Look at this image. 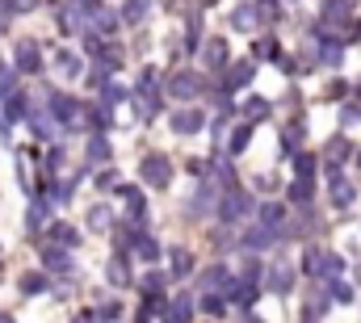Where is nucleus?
I'll return each mask as SVG.
<instances>
[{"instance_id": "obj_1", "label": "nucleus", "mask_w": 361, "mask_h": 323, "mask_svg": "<svg viewBox=\"0 0 361 323\" xmlns=\"http://www.w3.org/2000/svg\"><path fill=\"white\" fill-rule=\"evenodd\" d=\"M257 206H252V193H244V189H235V185H227V193L219 197V219L223 223H240V219H248Z\"/></svg>"}, {"instance_id": "obj_2", "label": "nucleus", "mask_w": 361, "mask_h": 323, "mask_svg": "<svg viewBox=\"0 0 361 323\" xmlns=\"http://www.w3.org/2000/svg\"><path fill=\"white\" fill-rule=\"evenodd\" d=\"M265 17H273V4H240V8L231 13V25H235V30H257Z\"/></svg>"}, {"instance_id": "obj_3", "label": "nucleus", "mask_w": 361, "mask_h": 323, "mask_svg": "<svg viewBox=\"0 0 361 323\" xmlns=\"http://www.w3.org/2000/svg\"><path fill=\"white\" fill-rule=\"evenodd\" d=\"M143 181L152 189H164L173 181V164L164 160V156H143Z\"/></svg>"}, {"instance_id": "obj_4", "label": "nucleus", "mask_w": 361, "mask_h": 323, "mask_svg": "<svg viewBox=\"0 0 361 323\" xmlns=\"http://www.w3.org/2000/svg\"><path fill=\"white\" fill-rule=\"evenodd\" d=\"M13 59H17V72H25V76H34V72L42 68V51H38V42H34V38H25V42H17V51H13Z\"/></svg>"}, {"instance_id": "obj_5", "label": "nucleus", "mask_w": 361, "mask_h": 323, "mask_svg": "<svg viewBox=\"0 0 361 323\" xmlns=\"http://www.w3.org/2000/svg\"><path fill=\"white\" fill-rule=\"evenodd\" d=\"M169 92H173L177 101H189V97L202 92V80H197L193 72H177V76H169Z\"/></svg>"}, {"instance_id": "obj_6", "label": "nucleus", "mask_w": 361, "mask_h": 323, "mask_svg": "<svg viewBox=\"0 0 361 323\" xmlns=\"http://www.w3.org/2000/svg\"><path fill=\"white\" fill-rule=\"evenodd\" d=\"M202 126H206V114L202 109H177L173 114V130L177 135H197Z\"/></svg>"}, {"instance_id": "obj_7", "label": "nucleus", "mask_w": 361, "mask_h": 323, "mask_svg": "<svg viewBox=\"0 0 361 323\" xmlns=\"http://www.w3.org/2000/svg\"><path fill=\"white\" fill-rule=\"evenodd\" d=\"M244 252H265V248H273V243H277V231H269V227H261V223H257V227H248V231H244Z\"/></svg>"}, {"instance_id": "obj_8", "label": "nucleus", "mask_w": 361, "mask_h": 323, "mask_svg": "<svg viewBox=\"0 0 361 323\" xmlns=\"http://www.w3.org/2000/svg\"><path fill=\"white\" fill-rule=\"evenodd\" d=\"M42 264H47L51 273H72V256H68V248H59V243H47V248H42Z\"/></svg>"}, {"instance_id": "obj_9", "label": "nucleus", "mask_w": 361, "mask_h": 323, "mask_svg": "<svg viewBox=\"0 0 361 323\" xmlns=\"http://www.w3.org/2000/svg\"><path fill=\"white\" fill-rule=\"evenodd\" d=\"M252 76H257V63H252V59H240V63H231V72H227L223 88H227V92H231V88H244Z\"/></svg>"}, {"instance_id": "obj_10", "label": "nucleus", "mask_w": 361, "mask_h": 323, "mask_svg": "<svg viewBox=\"0 0 361 323\" xmlns=\"http://www.w3.org/2000/svg\"><path fill=\"white\" fill-rule=\"evenodd\" d=\"M206 286H210V290H219L223 298H227V294L235 290V281H231V273H227V264H210V269H206Z\"/></svg>"}, {"instance_id": "obj_11", "label": "nucleus", "mask_w": 361, "mask_h": 323, "mask_svg": "<svg viewBox=\"0 0 361 323\" xmlns=\"http://www.w3.org/2000/svg\"><path fill=\"white\" fill-rule=\"evenodd\" d=\"M51 105H55L51 114H55L59 122H76V114H80V105H76L68 92H51Z\"/></svg>"}, {"instance_id": "obj_12", "label": "nucleus", "mask_w": 361, "mask_h": 323, "mask_svg": "<svg viewBox=\"0 0 361 323\" xmlns=\"http://www.w3.org/2000/svg\"><path fill=\"white\" fill-rule=\"evenodd\" d=\"M76 240H80V231H76L72 223H51V227H47V243H59V248H72Z\"/></svg>"}, {"instance_id": "obj_13", "label": "nucleus", "mask_w": 361, "mask_h": 323, "mask_svg": "<svg viewBox=\"0 0 361 323\" xmlns=\"http://www.w3.org/2000/svg\"><path fill=\"white\" fill-rule=\"evenodd\" d=\"M269 290L273 294H290V290H294V269H290V264H273Z\"/></svg>"}, {"instance_id": "obj_14", "label": "nucleus", "mask_w": 361, "mask_h": 323, "mask_svg": "<svg viewBox=\"0 0 361 323\" xmlns=\"http://www.w3.org/2000/svg\"><path fill=\"white\" fill-rule=\"evenodd\" d=\"M261 227H269V231L286 227V206H281V202H269V206H261Z\"/></svg>"}, {"instance_id": "obj_15", "label": "nucleus", "mask_w": 361, "mask_h": 323, "mask_svg": "<svg viewBox=\"0 0 361 323\" xmlns=\"http://www.w3.org/2000/svg\"><path fill=\"white\" fill-rule=\"evenodd\" d=\"M202 59H206V68H214V72H219V68H227V42H219V38H214V42L202 51Z\"/></svg>"}, {"instance_id": "obj_16", "label": "nucleus", "mask_w": 361, "mask_h": 323, "mask_svg": "<svg viewBox=\"0 0 361 323\" xmlns=\"http://www.w3.org/2000/svg\"><path fill=\"white\" fill-rule=\"evenodd\" d=\"M353 197H357V189L349 185V181H341V176H332V202L345 210V206H353Z\"/></svg>"}, {"instance_id": "obj_17", "label": "nucleus", "mask_w": 361, "mask_h": 323, "mask_svg": "<svg viewBox=\"0 0 361 323\" xmlns=\"http://www.w3.org/2000/svg\"><path fill=\"white\" fill-rule=\"evenodd\" d=\"M248 143H252V122L231 130V143H227V152H231V156H240V152H248Z\"/></svg>"}, {"instance_id": "obj_18", "label": "nucleus", "mask_w": 361, "mask_h": 323, "mask_svg": "<svg viewBox=\"0 0 361 323\" xmlns=\"http://www.w3.org/2000/svg\"><path fill=\"white\" fill-rule=\"evenodd\" d=\"M143 17H147V0H126V4H122V17H118V21H126V25H139Z\"/></svg>"}, {"instance_id": "obj_19", "label": "nucleus", "mask_w": 361, "mask_h": 323, "mask_svg": "<svg viewBox=\"0 0 361 323\" xmlns=\"http://www.w3.org/2000/svg\"><path fill=\"white\" fill-rule=\"evenodd\" d=\"M169 315H173L177 323H189V315H193V298H189V294H177V298L169 303Z\"/></svg>"}, {"instance_id": "obj_20", "label": "nucleus", "mask_w": 361, "mask_h": 323, "mask_svg": "<svg viewBox=\"0 0 361 323\" xmlns=\"http://www.w3.org/2000/svg\"><path fill=\"white\" fill-rule=\"evenodd\" d=\"M25 114H30V109H25V97H17V92H13V97L4 101V122H21Z\"/></svg>"}, {"instance_id": "obj_21", "label": "nucleus", "mask_w": 361, "mask_h": 323, "mask_svg": "<svg viewBox=\"0 0 361 323\" xmlns=\"http://www.w3.org/2000/svg\"><path fill=\"white\" fill-rule=\"evenodd\" d=\"M135 252H139L143 260H160V243L152 240V236H135Z\"/></svg>"}, {"instance_id": "obj_22", "label": "nucleus", "mask_w": 361, "mask_h": 323, "mask_svg": "<svg viewBox=\"0 0 361 323\" xmlns=\"http://www.w3.org/2000/svg\"><path fill=\"white\" fill-rule=\"evenodd\" d=\"M55 68H59L63 76H80V59H76L72 51H59V55H55Z\"/></svg>"}, {"instance_id": "obj_23", "label": "nucleus", "mask_w": 361, "mask_h": 323, "mask_svg": "<svg viewBox=\"0 0 361 323\" xmlns=\"http://www.w3.org/2000/svg\"><path fill=\"white\" fill-rule=\"evenodd\" d=\"M286 197H290L294 206H307V202H311V181H294V185L286 189Z\"/></svg>"}, {"instance_id": "obj_24", "label": "nucleus", "mask_w": 361, "mask_h": 323, "mask_svg": "<svg viewBox=\"0 0 361 323\" xmlns=\"http://www.w3.org/2000/svg\"><path fill=\"white\" fill-rule=\"evenodd\" d=\"M202 311H206V315H214V319H219V315H227V298H223V294H214V290H210V294H206V298H202Z\"/></svg>"}, {"instance_id": "obj_25", "label": "nucleus", "mask_w": 361, "mask_h": 323, "mask_svg": "<svg viewBox=\"0 0 361 323\" xmlns=\"http://www.w3.org/2000/svg\"><path fill=\"white\" fill-rule=\"evenodd\" d=\"M345 152H349V147H345V139H332V143H328V152H324V160H328V168H332V172L341 168V160H345Z\"/></svg>"}, {"instance_id": "obj_26", "label": "nucleus", "mask_w": 361, "mask_h": 323, "mask_svg": "<svg viewBox=\"0 0 361 323\" xmlns=\"http://www.w3.org/2000/svg\"><path fill=\"white\" fill-rule=\"evenodd\" d=\"M324 17H332V21H349V0H324Z\"/></svg>"}, {"instance_id": "obj_27", "label": "nucleus", "mask_w": 361, "mask_h": 323, "mask_svg": "<svg viewBox=\"0 0 361 323\" xmlns=\"http://www.w3.org/2000/svg\"><path fill=\"white\" fill-rule=\"evenodd\" d=\"M89 227L92 231H109V206H92L89 210Z\"/></svg>"}, {"instance_id": "obj_28", "label": "nucleus", "mask_w": 361, "mask_h": 323, "mask_svg": "<svg viewBox=\"0 0 361 323\" xmlns=\"http://www.w3.org/2000/svg\"><path fill=\"white\" fill-rule=\"evenodd\" d=\"M294 172L298 181H315V156H294Z\"/></svg>"}, {"instance_id": "obj_29", "label": "nucleus", "mask_w": 361, "mask_h": 323, "mask_svg": "<svg viewBox=\"0 0 361 323\" xmlns=\"http://www.w3.org/2000/svg\"><path fill=\"white\" fill-rule=\"evenodd\" d=\"M319 63L336 68V63H341V42H328V38H324V47H319Z\"/></svg>"}, {"instance_id": "obj_30", "label": "nucleus", "mask_w": 361, "mask_h": 323, "mask_svg": "<svg viewBox=\"0 0 361 323\" xmlns=\"http://www.w3.org/2000/svg\"><path fill=\"white\" fill-rule=\"evenodd\" d=\"M109 281H114V286H126V281H130V273H126V260H122V256H114V260H109Z\"/></svg>"}, {"instance_id": "obj_31", "label": "nucleus", "mask_w": 361, "mask_h": 323, "mask_svg": "<svg viewBox=\"0 0 361 323\" xmlns=\"http://www.w3.org/2000/svg\"><path fill=\"white\" fill-rule=\"evenodd\" d=\"M189 269H193V256H189L185 248H177V252H173V273H177V277H185Z\"/></svg>"}, {"instance_id": "obj_32", "label": "nucleus", "mask_w": 361, "mask_h": 323, "mask_svg": "<svg viewBox=\"0 0 361 323\" xmlns=\"http://www.w3.org/2000/svg\"><path fill=\"white\" fill-rule=\"evenodd\" d=\"M298 139H302V122H290V126H286V147H281V152L294 156V143H298Z\"/></svg>"}, {"instance_id": "obj_33", "label": "nucleus", "mask_w": 361, "mask_h": 323, "mask_svg": "<svg viewBox=\"0 0 361 323\" xmlns=\"http://www.w3.org/2000/svg\"><path fill=\"white\" fill-rule=\"evenodd\" d=\"M244 109H248V118L257 122V118H265V114H269V101H265V97H252V101H248Z\"/></svg>"}, {"instance_id": "obj_34", "label": "nucleus", "mask_w": 361, "mask_h": 323, "mask_svg": "<svg viewBox=\"0 0 361 323\" xmlns=\"http://www.w3.org/2000/svg\"><path fill=\"white\" fill-rule=\"evenodd\" d=\"M42 286H47V277H42V273H25V277H21V290H25V294H38Z\"/></svg>"}, {"instance_id": "obj_35", "label": "nucleus", "mask_w": 361, "mask_h": 323, "mask_svg": "<svg viewBox=\"0 0 361 323\" xmlns=\"http://www.w3.org/2000/svg\"><path fill=\"white\" fill-rule=\"evenodd\" d=\"M257 59H277V42L273 38H257Z\"/></svg>"}, {"instance_id": "obj_36", "label": "nucleus", "mask_w": 361, "mask_h": 323, "mask_svg": "<svg viewBox=\"0 0 361 323\" xmlns=\"http://www.w3.org/2000/svg\"><path fill=\"white\" fill-rule=\"evenodd\" d=\"M164 290V273H147L143 277V294H160Z\"/></svg>"}, {"instance_id": "obj_37", "label": "nucleus", "mask_w": 361, "mask_h": 323, "mask_svg": "<svg viewBox=\"0 0 361 323\" xmlns=\"http://www.w3.org/2000/svg\"><path fill=\"white\" fill-rule=\"evenodd\" d=\"M328 286H332V294H336L341 303H353V286H345L341 277H336V281H328Z\"/></svg>"}, {"instance_id": "obj_38", "label": "nucleus", "mask_w": 361, "mask_h": 323, "mask_svg": "<svg viewBox=\"0 0 361 323\" xmlns=\"http://www.w3.org/2000/svg\"><path fill=\"white\" fill-rule=\"evenodd\" d=\"M8 4V13H34L38 8V0H4Z\"/></svg>"}, {"instance_id": "obj_39", "label": "nucleus", "mask_w": 361, "mask_h": 323, "mask_svg": "<svg viewBox=\"0 0 361 323\" xmlns=\"http://www.w3.org/2000/svg\"><path fill=\"white\" fill-rule=\"evenodd\" d=\"M105 156H109L105 139H92V143H89V160H105Z\"/></svg>"}, {"instance_id": "obj_40", "label": "nucleus", "mask_w": 361, "mask_h": 323, "mask_svg": "<svg viewBox=\"0 0 361 323\" xmlns=\"http://www.w3.org/2000/svg\"><path fill=\"white\" fill-rule=\"evenodd\" d=\"M8 92H13V72L0 63V97H8Z\"/></svg>"}, {"instance_id": "obj_41", "label": "nucleus", "mask_w": 361, "mask_h": 323, "mask_svg": "<svg viewBox=\"0 0 361 323\" xmlns=\"http://www.w3.org/2000/svg\"><path fill=\"white\" fill-rule=\"evenodd\" d=\"M97 185H101V189H114V185H118V172H114V168H105V172L97 176Z\"/></svg>"}, {"instance_id": "obj_42", "label": "nucleus", "mask_w": 361, "mask_h": 323, "mask_svg": "<svg viewBox=\"0 0 361 323\" xmlns=\"http://www.w3.org/2000/svg\"><path fill=\"white\" fill-rule=\"evenodd\" d=\"M257 277H261V264L248 256V264H244V281H257Z\"/></svg>"}, {"instance_id": "obj_43", "label": "nucleus", "mask_w": 361, "mask_h": 323, "mask_svg": "<svg viewBox=\"0 0 361 323\" xmlns=\"http://www.w3.org/2000/svg\"><path fill=\"white\" fill-rule=\"evenodd\" d=\"M4 25H8V4L0 0V34H4Z\"/></svg>"}, {"instance_id": "obj_44", "label": "nucleus", "mask_w": 361, "mask_h": 323, "mask_svg": "<svg viewBox=\"0 0 361 323\" xmlns=\"http://www.w3.org/2000/svg\"><path fill=\"white\" fill-rule=\"evenodd\" d=\"M80 4V13H89V8H97V0H76Z\"/></svg>"}, {"instance_id": "obj_45", "label": "nucleus", "mask_w": 361, "mask_h": 323, "mask_svg": "<svg viewBox=\"0 0 361 323\" xmlns=\"http://www.w3.org/2000/svg\"><path fill=\"white\" fill-rule=\"evenodd\" d=\"M0 323H13V315H0Z\"/></svg>"}, {"instance_id": "obj_46", "label": "nucleus", "mask_w": 361, "mask_h": 323, "mask_svg": "<svg viewBox=\"0 0 361 323\" xmlns=\"http://www.w3.org/2000/svg\"><path fill=\"white\" fill-rule=\"evenodd\" d=\"M197 4H214V0H197Z\"/></svg>"}, {"instance_id": "obj_47", "label": "nucleus", "mask_w": 361, "mask_h": 323, "mask_svg": "<svg viewBox=\"0 0 361 323\" xmlns=\"http://www.w3.org/2000/svg\"><path fill=\"white\" fill-rule=\"evenodd\" d=\"M244 323H261V319H244Z\"/></svg>"}, {"instance_id": "obj_48", "label": "nucleus", "mask_w": 361, "mask_h": 323, "mask_svg": "<svg viewBox=\"0 0 361 323\" xmlns=\"http://www.w3.org/2000/svg\"><path fill=\"white\" fill-rule=\"evenodd\" d=\"M357 168H361V152H357Z\"/></svg>"}, {"instance_id": "obj_49", "label": "nucleus", "mask_w": 361, "mask_h": 323, "mask_svg": "<svg viewBox=\"0 0 361 323\" xmlns=\"http://www.w3.org/2000/svg\"><path fill=\"white\" fill-rule=\"evenodd\" d=\"M357 38H361V25H357Z\"/></svg>"}, {"instance_id": "obj_50", "label": "nucleus", "mask_w": 361, "mask_h": 323, "mask_svg": "<svg viewBox=\"0 0 361 323\" xmlns=\"http://www.w3.org/2000/svg\"><path fill=\"white\" fill-rule=\"evenodd\" d=\"M169 323H177V319H169Z\"/></svg>"}]
</instances>
